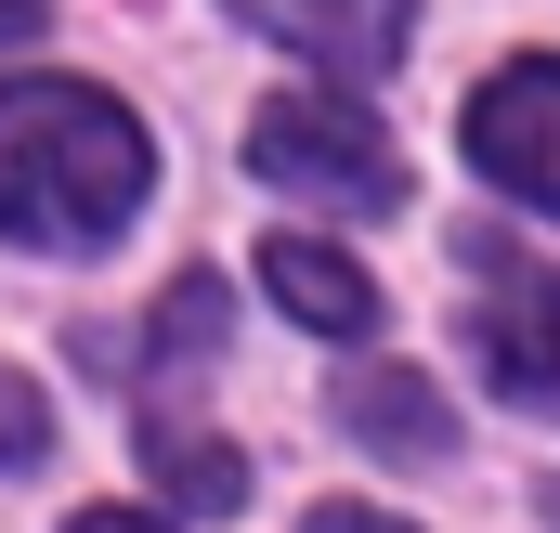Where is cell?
Returning <instances> with one entry per match:
<instances>
[{
    "mask_svg": "<svg viewBox=\"0 0 560 533\" xmlns=\"http://www.w3.org/2000/svg\"><path fill=\"white\" fill-rule=\"evenodd\" d=\"M156 196V143L92 79H0V235L13 248H105Z\"/></svg>",
    "mask_w": 560,
    "mask_h": 533,
    "instance_id": "1",
    "label": "cell"
},
{
    "mask_svg": "<svg viewBox=\"0 0 560 533\" xmlns=\"http://www.w3.org/2000/svg\"><path fill=\"white\" fill-rule=\"evenodd\" d=\"M248 169L313 196V209H405V156L352 92H275L248 118Z\"/></svg>",
    "mask_w": 560,
    "mask_h": 533,
    "instance_id": "2",
    "label": "cell"
},
{
    "mask_svg": "<svg viewBox=\"0 0 560 533\" xmlns=\"http://www.w3.org/2000/svg\"><path fill=\"white\" fill-rule=\"evenodd\" d=\"M469 169L495 182V196H522V209H548L560 222V52H522V66H495L482 92H469Z\"/></svg>",
    "mask_w": 560,
    "mask_h": 533,
    "instance_id": "3",
    "label": "cell"
},
{
    "mask_svg": "<svg viewBox=\"0 0 560 533\" xmlns=\"http://www.w3.org/2000/svg\"><path fill=\"white\" fill-rule=\"evenodd\" d=\"M469 273H482V365H495V391L560 416V261H509V235H469Z\"/></svg>",
    "mask_w": 560,
    "mask_h": 533,
    "instance_id": "4",
    "label": "cell"
},
{
    "mask_svg": "<svg viewBox=\"0 0 560 533\" xmlns=\"http://www.w3.org/2000/svg\"><path fill=\"white\" fill-rule=\"evenodd\" d=\"M222 13H248L261 39L339 66V79H378V66L405 52V26H418V0H222Z\"/></svg>",
    "mask_w": 560,
    "mask_h": 533,
    "instance_id": "5",
    "label": "cell"
},
{
    "mask_svg": "<svg viewBox=\"0 0 560 533\" xmlns=\"http://www.w3.org/2000/svg\"><path fill=\"white\" fill-rule=\"evenodd\" d=\"M261 286H275V312H300L313 339H365V325H378L365 261H339L326 235H261Z\"/></svg>",
    "mask_w": 560,
    "mask_h": 533,
    "instance_id": "6",
    "label": "cell"
},
{
    "mask_svg": "<svg viewBox=\"0 0 560 533\" xmlns=\"http://www.w3.org/2000/svg\"><path fill=\"white\" fill-rule=\"evenodd\" d=\"M339 429L378 442V455H405V469L456 455V416H443V391H430L418 365H352V378H339Z\"/></svg>",
    "mask_w": 560,
    "mask_h": 533,
    "instance_id": "7",
    "label": "cell"
},
{
    "mask_svg": "<svg viewBox=\"0 0 560 533\" xmlns=\"http://www.w3.org/2000/svg\"><path fill=\"white\" fill-rule=\"evenodd\" d=\"M143 469L196 508V521H222V508H248V455L235 442H209V429H170V416H143Z\"/></svg>",
    "mask_w": 560,
    "mask_h": 533,
    "instance_id": "8",
    "label": "cell"
},
{
    "mask_svg": "<svg viewBox=\"0 0 560 533\" xmlns=\"http://www.w3.org/2000/svg\"><path fill=\"white\" fill-rule=\"evenodd\" d=\"M222 352V286L209 273H183L170 286V312H156V365H209Z\"/></svg>",
    "mask_w": 560,
    "mask_h": 533,
    "instance_id": "9",
    "label": "cell"
},
{
    "mask_svg": "<svg viewBox=\"0 0 560 533\" xmlns=\"http://www.w3.org/2000/svg\"><path fill=\"white\" fill-rule=\"evenodd\" d=\"M39 455H52V403L0 365V469H39Z\"/></svg>",
    "mask_w": 560,
    "mask_h": 533,
    "instance_id": "10",
    "label": "cell"
},
{
    "mask_svg": "<svg viewBox=\"0 0 560 533\" xmlns=\"http://www.w3.org/2000/svg\"><path fill=\"white\" fill-rule=\"evenodd\" d=\"M300 533H418V521H392V508H313Z\"/></svg>",
    "mask_w": 560,
    "mask_h": 533,
    "instance_id": "11",
    "label": "cell"
},
{
    "mask_svg": "<svg viewBox=\"0 0 560 533\" xmlns=\"http://www.w3.org/2000/svg\"><path fill=\"white\" fill-rule=\"evenodd\" d=\"M66 533H170V521H143V508H79Z\"/></svg>",
    "mask_w": 560,
    "mask_h": 533,
    "instance_id": "12",
    "label": "cell"
},
{
    "mask_svg": "<svg viewBox=\"0 0 560 533\" xmlns=\"http://www.w3.org/2000/svg\"><path fill=\"white\" fill-rule=\"evenodd\" d=\"M52 26V0H0V39H39Z\"/></svg>",
    "mask_w": 560,
    "mask_h": 533,
    "instance_id": "13",
    "label": "cell"
}]
</instances>
